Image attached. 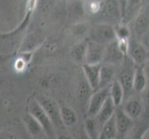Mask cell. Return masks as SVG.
<instances>
[{"instance_id": "obj_16", "label": "cell", "mask_w": 149, "mask_h": 139, "mask_svg": "<svg viewBox=\"0 0 149 139\" xmlns=\"http://www.w3.org/2000/svg\"><path fill=\"white\" fill-rule=\"evenodd\" d=\"M141 0H127L125 11L122 16L120 23L128 24L130 22H132L141 10Z\"/></svg>"}, {"instance_id": "obj_31", "label": "cell", "mask_w": 149, "mask_h": 139, "mask_svg": "<svg viewBox=\"0 0 149 139\" xmlns=\"http://www.w3.org/2000/svg\"><path fill=\"white\" fill-rule=\"evenodd\" d=\"M143 71H145V74H146V76L147 80H149V59H147L146 60V62L143 63Z\"/></svg>"}, {"instance_id": "obj_6", "label": "cell", "mask_w": 149, "mask_h": 139, "mask_svg": "<svg viewBox=\"0 0 149 139\" xmlns=\"http://www.w3.org/2000/svg\"><path fill=\"white\" fill-rule=\"evenodd\" d=\"M100 14L103 19L102 22L111 24V22H119L120 23L121 15L117 0H105V1H103V7Z\"/></svg>"}, {"instance_id": "obj_33", "label": "cell", "mask_w": 149, "mask_h": 139, "mask_svg": "<svg viewBox=\"0 0 149 139\" xmlns=\"http://www.w3.org/2000/svg\"><path fill=\"white\" fill-rule=\"evenodd\" d=\"M56 139H73V138L68 135H60L59 136H56Z\"/></svg>"}, {"instance_id": "obj_17", "label": "cell", "mask_w": 149, "mask_h": 139, "mask_svg": "<svg viewBox=\"0 0 149 139\" xmlns=\"http://www.w3.org/2000/svg\"><path fill=\"white\" fill-rule=\"evenodd\" d=\"M115 110H116V106L114 105V103L111 100L110 96H109V97L107 98V100L105 101V103L103 104L101 109L99 110V111L97 112V114L95 117L97 120V122H98L101 125H103L109 118H111L114 115Z\"/></svg>"}, {"instance_id": "obj_32", "label": "cell", "mask_w": 149, "mask_h": 139, "mask_svg": "<svg viewBox=\"0 0 149 139\" xmlns=\"http://www.w3.org/2000/svg\"><path fill=\"white\" fill-rule=\"evenodd\" d=\"M80 139H91V138L86 133V132L83 129V131L81 132V135H80Z\"/></svg>"}, {"instance_id": "obj_25", "label": "cell", "mask_w": 149, "mask_h": 139, "mask_svg": "<svg viewBox=\"0 0 149 139\" xmlns=\"http://www.w3.org/2000/svg\"><path fill=\"white\" fill-rule=\"evenodd\" d=\"M109 96L116 107L120 106L124 100V92L118 79L113 81V83L110 85Z\"/></svg>"}, {"instance_id": "obj_22", "label": "cell", "mask_w": 149, "mask_h": 139, "mask_svg": "<svg viewBox=\"0 0 149 139\" xmlns=\"http://www.w3.org/2000/svg\"><path fill=\"white\" fill-rule=\"evenodd\" d=\"M147 78L145 74L142 66L135 67L133 75V91L135 93H142L147 86Z\"/></svg>"}, {"instance_id": "obj_19", "label": "cell", "mask_w": 149, "mask_h": 139, "mask_svg": "<svg viewBox=\"0 0 149 139\" xmlns=\"http://www.w3.org/2000/svg\"><path fill=\"white\" fill-rule=\"evenodd\" d=\"M119 133H118L114 115H113L102 125L98 139H117Z\"/></svg>"}, {"instance_id": "obj_7", "label": "cell", "mask_w": 149, "mask_h": 139, "mask_svg": "<svg viewBox=\"0 0 149 139\" xmlns=\"http://www.w3.org/2000/svg\"><path fill=\"white\" fill-rule=\"evenodd\" d=\"M105 45L97 44L93 41L87 40V50L85 57L86 64H99L102 63L104 58Z\"/></svg>"}, {"instance_id": "obj_10", "label": "cell", "mask_w": 149, "mask_h": 139, "mask_svg": "<svg viewBox=\"0 0 149 139\" xmlns=\"http://www.w3.org/2000/svg\"><path fill=\"white\" fill-rule=\"evenodd\" d=\"M101 64H83V73L87 83L90 85L92 90L95 91L98 89L99 86V76H100V68Z\"/></svg>"}, {"instance_id": "obj_13", "label": "cell", "mask_w": 149, "mask_h": 139, "mask_svg": "<svg viewBox=\"0 0 149 139\" xmlns=\"http://www.w3.org/2000/svg\"><path fill=\"white\" fill-rule=\"evenodd\" d=\"M117 68H118V66L116 65L102 62L101 68H100L98 89L109 86L113 83V81L116 80Z\"/></svg>"}, {"instance_id": "obj_11", "label": "cell", "mask_w": 149, "mask_h": 139, "mask_svg": "<svg viewBox=\"0 0 149 139\" xmlns=\"http://www.w3.org/2000/svg\"><path fill=\"white\" fill-rule=\"evenodd\" d=\"M124 58H125V56H123L120 51L119 50V48H118L116 40L105 45L104 58H103L102 62L119 66L120 64L122 63Z\"/></svg>"}, {"instance_id": "obj_4", "label": "cell", "mask_w": 149, "mask_h": 139, "mask_svg": "<svg viewBox=\"0 0 149 139\" xmlns=\"http://www.w3.org/2000/svg\"><path fill=\"white\" fill-rule=\"evenodd\" d=\"M35 99L38 101L41 107L43 108V110L47 114L55 127H64L60 119V107H58V105L56 104V102L54 99L45 95H38L35 97Z\"/></svg>"}, {"instance_id": "obj_20", "label": "cell", "mask_w": 149, "mask_h": 139, "mask_svg": "<svg viewBox=\"0 0 149 139\" xmlns=\"http://www.w3.org/2000/svg\"><path fill=\"white\" fill-rule=\"evenodd\" d=\"M44 40L45 38L37 34H31L29 36L24 39L22 46L19 47V52H23V51L34 52L43 44Z\"/></svg>"}, {"instance_id": "obj_35", "label": "cell", "mask_w": 149, "mask_h": 139, "mask_svg": "<svg viewBox=\"0 0 149 139\" xmlns=\"http://www.w3.org/2000/svg\"><path fill=\"white\" fill-rule=\"evenodd\" d=\"M47 139H48V138H47Z\"/></svg>"}, {"instance_id": "obj_28", "label": "cell", "mask_w": 149, "mask_h": 139, "mask_svg": "<svg viewBox=\"0 0 149 139\" xmlns=\"http://www.w3.org/2000/svg\"><path fill=\"white\" fill-rule=\"evenodd\" d=\"M118 48L123 56H127L130 48V38H116Z\"/></svg>"}, {"instance_id": "obj_29", "label": "cell", "mask_w": 149, "mask_h": 139, "mask_svg": "<svg viewBox=\"0 0 149 139\" xmlns=\"http://www.w3.org/2000/svg\"><path fill=\"white\" fill-rule=\"evenodd\" d=\"M142 93H143V98L141 99L143 107V111L149 115V88L147 89L146 88Z\"/></svg>"}, {"instance_id": "obj_5", "label": "cell", "mask_w": 149, "mask_h": 139, "mask_svg": "<svg viewBox=\"0 0 149 139\" xmlns=\"http://www.w3.org/2000/svg\"><path fill=\"white\" fill-rule=\"evenodd\" d=\"M109 88L110 85L93 91L89 98L88 105H87L88 117H95L97 114V112L99 111L101 107L109 96Z\"/></svg>"}, {"instance_id": "obj_3", "label": "cell", "mask_w": 149, "mask_h": 139, "mask_svg": "<svg viewBox=\"0 0 149 139\" xmlns=\"http://www.w3.org/2000/svg\"><path fill=\"white\" fill-rule=\"evenodd\" d=\"M123 67L120 73V76L118 78V81L124 92V98L127 97L129 98L134 93L133 91V75H134L135 67L134 63L130 59L128 56H126L122 61Z\"/></svg>"}, {"instance_id": "obj_30", "label": "cell", "mask_w": 149, "mask_h": 139, "mask_svg": "<svg viewBox=\"0 0 149 139\" xmlns=\"http://www.w3.org/2000/svg\"><path fill=\"white\" fill-rule=\"evenodd\" d=\"M0 139H19L18 136L13 133H0Z\"/></svg>"}, {"instance_id": "obj_9", "label": "cell", "mask_w": 149, "mask_h": 139, "mask_svg": "<svg viewBox=\"0 0 149 139\" xmlns=\"http://www.w3.org/2000/svg\"><path fill=\"white\" fill-rule=\"evenodd\" d=\"M114 119L117 125V129L119 135H126L134 125V121L131 117L128 116L120 106L116 107L114 112Z\"/></svg>"}, {"instance_id": "obj_21", "label": "cell", "mask_w": 149, "mask_h": 139, "mask_svg": "<svg viewBox=\"0 0 149 139\" xmlns=\"http://www.w3.org/2000/svg\"><path fill=\"white\" fill-rule=\"evenodd\" d=\"M36 3H37V0H28V4H27V8H26V12H25V17L22 20V22L20 23L19 26L13 31V32H10L8 34H0V37H8L10 35H14V34H17L19 32L23 31L25 28L27 27L28 22L30 20V18L32 16V14L33 12V10L35 8V6H36Z\"/></svg>"}, {"instance_id": "obj_12", "label": "cell", "mask_w": 149, "mask_h": 139, "mask_svg": "<svg viewBox=\"0 0 149 139\" xmlns=\"http://www.w3.org/2000/svg\"><path fill=\"white\" fill-rule=\"evenodd\" d=\"M121 108L126 114L129 117H131L133 121L138 119L143 111L142 99L140 97L133 96H132L129 98H127V101L124 103V105Z\"/></svg>"}, {"instance_id": "obj_14", "label": "cell", "mask_w": 149, "mask_h": 139, "mask_svg": "<svg viewBox=\"0 0 149 139\" xmlns=\"http://www.w3.org/2000/svg\"><path fill=\"white\" fill-rule=\"evenodd\" d=\"M149 29V14L146 10H140L135 18L133 23V30L137 37H141L147 33Z\"/></svg>"}, {"instance_id": "obj_23", "label": "cell", "mask_w": 149, "mask_h": 139, "mask_svg": "<svg viewBox=\"0 0 149 139\" xmlns=\"http://www.w3.org/2000/svg\"><path fill=\"white\" fill-rule=\"evenodd\" d=\"M60 119L64 127H72L78 122L75 110L68 106L60 107Z\"/></svg>"}, {"instance_id": "obj_26", "label": "cell", "mask_w": 149, "mask_h": 139, "mask_svg": "<svg viewBox=\"0 0 149 139\" xmlns=\"http://www.w3.org/2000/svg\"><path fill=\"white\" fill-rule=\"evenodd\" d=\"M89 30L90 26L85 22H75L71 27V32L74 34V36L81 38V40H84L83 38L88 35Z\"/></svg>"}, {"instance_id": "obj_18", "label": "cell", "mask_w": 149, "mask_h": 139, "mask_svg": "<svg viewBox=\"0 0 149 139\" xmlns=\"http://www.w3.org/2000/svg\"><path fill=\"white\" fill-rule=\"evenodd\" d=\"M87 50V40H80L78 41L70 49V56L76 63L84 64L85 63V57Z\"/></svg>"}, {"instance_id": "obj_2", "label": "cell", "mask_w": 149, "mask_h": 139, "mask_svg": "<svg viewBox=\"0 0 149 139\" xmlns=\"http://www.w3.org/2000/svg\"><path fill=\"white\" fill-rule=\"evenodd\" d=\"M87 36H88L87 40L93 41L103 45H107L116 40L114 26L106 22H98L90 27Z\"/></svg>"}, {"instance_id": "obj_1", "label": "cell", "mask_w": 149, "mask_h": 139, "mask_svg": "<svg viewBox=\"0 0 149 139\" xmlns=\"http://www.w3.org/2000/svg\"><path fill=\"white\" fill-rule=\"evenodd\" d=\"M28 112L32 115L35 120H36L41 127L45 133V136L48 139H56V132H55V126L53 122H51L49 117L43 110V108L38 103V101L33 98L31 99L28 104Z\"/></svg>"}, {"instance_id": "obj_27", "label": "cell", "mask_w": 149, "mask_h": 139, "mask_svg": "<svg viewBox=\"0 0 149 139\" xmlns=\"http://www.w3.org/2000/svg\"><path fill=\"white\" fill-rule=\"evenodd\" d=\"M116 38H130L132 35V32L128 26V24L119 23L114 27Z\"/></svg>"}, {"instance_id": "obj_8", "label": "cell", "mask_w": 149, "mask_h": 139, "mask_svg": "<svg viewBox=\"0 0 149 139\" xmlns=\"http://www.w3.org/2000/svg\"><path fill=\"white\" fill-rule=\"evenodd\" d=\"M128 57L136 65H143L148 59V53L142 43L137 40H130V48Z\"/></svg>"}, {"instance_id": "obj_15", "label": "cell", "mask_w": 149, "mask_h": 139, "mask_svg": "<svg viewBox=\"0 0 149 139\" xmlns=\"http://www.w3.org/2000/svg\"><path fill=\"white\" fill-rule=\"evenodd\" d=\"M22 120H23V123H24L25 127H26L28 133H30L32 137L37 138V139H42L41 138L42 136L47 137V136H45V133L43 130V128L39 124V122L35 120L29 112L23 116Z\"/></svg>"}, {"instance_id": "obj_24", "label": "cell", "mask_w": 149, "mask_h": 139, "mask_svg": "<svg viewBox=\"0 0 149 139\" xmlns=\"http://www.w3.org/2000/svg\"><path fill=\"white\" fill-rule=\"evenodd\" d=\"M102 125L97 122L95 117H88L84 122V130L91 139H98Z\"/></svg>"}, {"instance_id": "obj_34", "label": "cell", "mask_w": 149, "mask_h": 139, "mask_svg": "<svg viewBox=\"0 0 149 139\" xmlns=\"http://www.w3.org/2000/svg\"><path fill=\"white\" fill-rule=\"evenodd\" d=\"M141 139H149V127L146 130V132L143 133V135L142 136Z\"/></svg>"}]
</instances>
